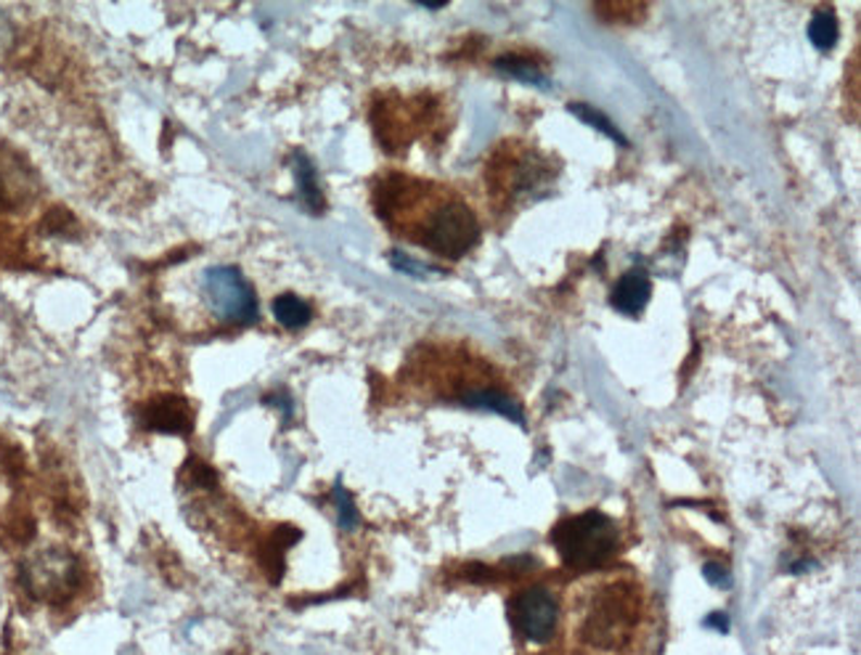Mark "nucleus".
Returning a JSON list of instances; mask_svg holds the SVG:
<instances>
[{
  "mask_svg": "<svg viewBox=\"0 0 861 655\" xmlns=\"http://www.w3.org/2000/svg\"><path fill=\"white\" fill-rule=\"evenodd\" d=\"M809 38L819 51H830V48L838 43V20L830 11H819L809 24Z\"/></svg>",
  "mask_w": 861,
  "mask_h": 655,
  "instance_id": "13",
  "label": "nucleus"
},
{
  "mask_svg": "<svg viewBox=\"0 0 861 655\" xmlns=\"http://www.w3.org/2000/svg\"><path fill=\"white\" fill-rule=\"evenodd\" d=\"M390 263L397 268V272L408 274V276H427V274H441L438 268L427 266V263H419L414 261V257L403 255V252H393V257H390Z\"/></svg>",
  "mask_w": 861,
  "mask_h": 655,
  "instance_id": "16",
  "label": "nucleus"
},
{
  "mask_svg": "<svg viewBox=\"0 0 861 655\" xmlns=\"http://www.w3.org/2000/svg\"><path fill=\"white\" fill-rule=\"evenodd\" d=\"M24 579H27V587L40 597H59V594L69 592L75 587L77 563L66 552H43V555L29 560Z\"/></svg>",
  "mask_w": 861,
  "mask_h": 655,
  "instance_id": "6",
  "label": "nucleus"
},
{
  "mask_svg": "<svg viewBox=\"0 0 861 655\" xmlns=\"http://www.w3.org/2000/svg\"><path fill=\"white\" fill-rule=\"evenodd\" d=\"M552 542L570 568H596L618 550V528L607 515L583 513L562 520L552 531Z\"/></svg>",
  "mask_w": 861,
  "mask_h": 655,
  "instance_id": "2",
  "label": "nucleus"
},
{
  "mask_svg": "<svg viewBox=\"0 0 861 655\" xmlns=\"http://www.w3.org/2000/svg\"><path fill=\"white\" fill-rule=\"evenodd\" d=\"M570 112H573L578 119H583V123L592 125V128L599 130V134H605L607 138H612V141H618L620 147H629V138L620 134L616 125H612L610 119H607L605 114H602L599 110H594V106H588V104H570Z\"/></svg>",
  "mask_w": 861,
  "mask_h": 655,
  "instance_id": "14",
  "label": "nucleus"
},
{
  "mask_svg": "<svg viewBox=\"0 0 861 655\" xmlns=\"http://www.w3.org/2000/svg\"><path fill=\"white\" fill-rule=\"evenodd\" d=\"M702 574H706V579L710 581V584H716V587H721V584L726 587L729 584V574H726V568H721V565L708 563Z\"/></svg>",
  "mask_w": 861,
  "mask_h": 655,
  "instance_id": "17",
  "label": "nucleus"
},
{
  "mask_svg": "<svg viewBox=\"0 0 861 655\" xmlns=\"http://www.w3.org/2000/svg\"><path fill=\"white\" fill-rule=\"evenodd\" d=\"M511 627L530 642H546L557 632L559 605L549 589H526L509 605Z\"/></svg>",
  "mask_w": 861,
  "mask_h": 655,
  "instance_id": "5",
  "label": "nucleus"
},
{
  "mask_svg": "<svg viewBox=\"0 0 861 655\" xmlns=\"http://www.w3.org/2000/svg\"><path fill=\"white\" fill-rule=\"evenodd\" d=\"M496 70H502L504 75H509V77H517V80L528 83V86L549 88V80H546L544 72L535 67L533 62H528V59H517V56L498 59V62H496Z\"/></svg>",
  "mask_w": 861,
  "mask_h": 655,
  "instance_id": "12",
  "label": "nucleus"
},
{
  "mask_svg": "<svg viewBox=\"0 0 861 655\" xmlns=\"http://www.w3.org/2000/svg\"><path fill=\"white\" fill-rule=\"evenodd\" d=\"M204 294H207L210 308L215 311V316L226 318L233 324L255 322L257 316V300L252 292L250 281L244 279L242 272L233 266H215L207 268L202 276Z\"/></svg>",
  "mask_w": 861,
  "mask_h": 655,
  "instance_id": "4",
  "label": "nucleus"
},
{
  "mask_svg": "<svg viewBox=\"0 0 861 655\" xmlns=\"http://www.w3.org/2000/svg\"><path fill=\"white\" fill-rule=\"evenodd\" d=\"M274 316L287 329H300L311 322V305L300 300L297 294H281L274 300Z\"/></svg>",
  "mask_w": 861,
  "mask_h": 655,
  "instance_id": "11",
  "label": "nucleus"
},
{
  "mask_svg": "<svg viewBox=\"0 0 861 655\" xmlns=\"http://www.w3.org/2000/svg\"><path fill=\"white\" fill-rule=\"evenodd\" d=\"M480 226L472 210L456 200H445L421 224L419 242L445 257H461L478 244Z\"/></svg>",
  "mask_w": 861,
  "mask_h": 655,
  "instance_id": "3",
  "label": "nucleus"
},
{
  "mask_svg": "<svg viewBox=\"0 0 861 655\" xmlns=\"http://www.w3.org/2000/svg\"><path fill=\"white\" fill-rule=\"evenodd\" d=\"M636 621H640V603L634 589L620 584L605 587L588 600V608L581 618V637L594 651L616 653L634 640Z\"/></svg>",
  "mask_w": 861,
  "mask_h": 655,
  "instance_id": "1",
  "label": "nucleus"
},
{
  "mask_svg": "<svg viewBox=\"0 0 861 655\" xmlns=\"http://www.w3.org/2000/svg\"><path fill=\"white\" fill-rule=\"evenodd\" d=\"M649 294H653L649 276L644 272H629L620 276L616 290H612V305H616L620 314L636 316L649 303Z\"/></svg>",
  "mask_w": 861,
  "mask_h": 655,
  "instance_id": "7",
  "label": "nucleus"
},
{
  "mask_svg": "<svg viewBox=\"0 0 861 655\" xmlns=\"http://www.w3.org/2000/svg\"><path fill=\"white\" fill-rule=\"evenodd\" d=\"M294 178H297V189L300 197H303L305 207L313 210V213H321L324 197L321 189H318V178L316 171H313V162L305 158V154H297V158H294Z\"/></svg>",
  "mask_w": 861,
  "mask_h": 655,
  "instance_id": "10",
  "label": "nucleus"
},
{
  "mask_svg": "<svg viewBox=\"0 0 861 655\" xmlns=\"http://www.w3.org/2000/svg\"><path fill=\"white\" fill-rule=\"evenodd\" d=\"M461 404L467 406H478V408H491V412H498L504 414V417L515 419V423H522V408L517 404L515 399H509V395L498 393V390H467V393L461 395Z\"/></svg>",
  "mask_w": 861,
  "mask_h": 655,
  "instance_id": "9",
  "label": "nucleus"
},
{
  "mask_svg": "<svg viewBox=\"0 0 861 655\" xmlns=\"http://www.w3.org/2000/svg\"><path fill=\"white\" fill-rule=\"evenodd\" d=\"M143 419H147L149 428L162 432H189L191 428V414L180 399L154 401L143 414Z\"/></svg>",
  "mask_w": 861,
  "mask_h": 655,
  "instance_id": "8",
  "label": "nucleus"
},
{
  "mask_svg": "<svg viewBox=\"0 0 861 655\" xmlns=\"http://www.w3.org/2000/svg\"><path fill=\"white\" fill-rule=\"evenodd\" d=\"M706 623H708V627H713V623H716V627H719V629H724V632H726V629H729L726 616H721V613H716V616H713V618H708Z\"/></svg>",
  "mask_w": 861,
  "mask_h": 655,
  "instance_id": "18",
  "label": "nucleus"
},
{
  "mask_svg": "<svg viewBox=\"0 0 861 655\" xmlns=\"http://www.w3.org/2000/svg\"><path fill=\"white\" fill-rule=\"evenodd\" d=\"M334 499H337V513H340V526L345 528V531H353L355 522H358V513H355L351 494H347L342 486H337Z\"/></svg>",
  "mask_w": 861,
  "mask_h": 655,
  "instance_id": "15",
  "label": "nucleus"
}]
</instances>
